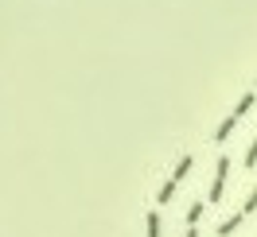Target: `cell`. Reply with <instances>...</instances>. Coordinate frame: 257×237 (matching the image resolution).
Segmentation results:
<instances>
[{"mask_svg":"<svg viewBox=\"0 0 257 237\" xmlns=\"http://www.w3.org/2000/svg\"><path fill=\"white\" fill-rule=\"evenodd\" d=\"M253 210H257V187L249 190V198H245V206H241L238 214H241V218H245V214H253Z\"/></svg>","mask_w":257,"mask_h":237,"instance_id":"cell-7","label":"cell"},{"mask_svg":"<svg viewBox=\"0 0 257 237\" xmlns=\"http://www.w3.org/2000/svg\"><path fill=\"white\" fill-rule=\"evenodd\" d=\"M187 175H191V156H183V159H179V163H176V171H172V175H168V183H164V187H160V194H156V202H168V198H172V194H176V187H179V183H183V179H187Z\"/></svg>","mask_w":257,"mask_h":237,"instance_id":"cell-2","label":"cell"},{"mask_svg":"<svg viewBox=\"0 0 257 237\" xmlns=\"http://www.w3.org/2000/svg\"><path fill=\"white\" fill-rule=\"evenodd\" d=\"M249 109H253V94H245V97L238 101V109H234V113H226V117H222V125L214 128V144H226V140H230V132L238 128V121H241V117H245Z\"/></svg>","mask_w":257,"mask_h":237,"instance_id":"cell-1","label":"cell"},{"mask_svg":"<svg viewBox=\"0 0 257 237\" xmlns=\"http://www.w3.org/2000/svg\"><path fill=\"white\" fill-rule=\"evenodd\" d=\"M203 210H207L203 202H191V210H187V229H195V225H199V218H203Z\"/></svg>","mask_w":257,"mask_h":237,"instance_id":"cell-6","label":"cell"},{"mask_svg":"<svg viewBox=\"0 0 257 237\" xmlns=\"http://www.w3.org/2000/svg\"><path fill=\"white\" fill-rule=\"evenodd\" d=\"M238 225H241V214H230V218H222V221H218V237H230Z\"/></svg>","mask_w":257,"mask_h":237,"instance_id":"cell-4","label":"cell"},{"mask_svg":"<svg viewBox=\"0 0 257 237\" xmlns=\"http://www.w3.org/2000/svg\"><path fill=\"white\" fill-rule=\"evenodd\" d=\"M245 167H257V136L249 140V148H245Z\"/></svg>","mask_w":257,"mask_h":237,"instance_id":"cell-8","label":"cell"},{"mask_svg":"<svg viewBox=\"0 0 257 237\" xmlns=\"http://www.w3.org/2000/svg\"><path fill=\"white\" fill-rule=\"evenodd\" d=\"M187 237H199V229H187Z\"/></svg>","mask_w":257,"mask_h":237,"instance_id":"cell-9","label":"cell"},{"mask_svg":"<svg viewBox=\"0 0 257 237\" xmlns=\"http://www.w3.org/2000/svg\"><path fill=\"white\" fill-rule=\"evenodd\" d=\"M145 233H148V237H160V214H156V210H148V218H145Z\"/></svg>","mask_w":257,"mask_h":237,"instance_id":"cell-5","label":"cell"},{"mask_svg":"<svg viewBox=\"0 0 257 237\" xmlns=\"http://www.w3.org/2000/svg\"><path fill=\"white\" fill-rule=\"evenodd\" d=\"M226 179H230V156H218V163H214V179H210V202H218L226 190Z\"/></svg>","mask_w":257,"mask_h":237,"instance_id":"cell-3","label":"cell"}]
</instances>
